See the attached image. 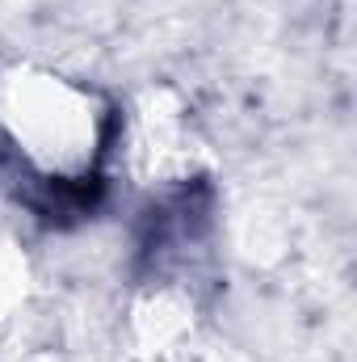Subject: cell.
Here are the masks:
<instances>
[{
  "mask_svg": "<svg viewBox=\"0 0 357 362\" xmlns=\"http://www.w3.org/2000/svg\"><path fill=\"white\" fill-rule=\"evenodd\" d=\"M0 131L8 135L21 165L63 185L89 177L101 152V114H92V93L59 76L0 81Z\"/></svg>",
  "mask_w": 357,
  "mask_h": 362,
  "instance_id": "6da1fadb",
  "label": "cell"
}]
</instances>
